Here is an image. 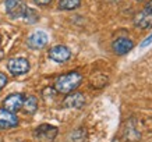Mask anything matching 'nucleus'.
Listing matches in <instances>:
<instances>
[{
	"mask_svg": "<svg viewBox=\"0 0 152 142\" xmlns=\"http://www.w3.org/2000/svg\"><path fill=\"white\" fill-rule=\"evenodd\" d=\"M83 82V75L78 71H71V73L63 74L56 78L55 81V89L59 93H71Z\"/></svg>",
	"mask_w": 152,
	"mask_h": 142,
	"instance_id": "1",
	"label": "nucleus"
},
{
	"mask_svg": "<svg viewBox=\"0 0 152 142\" xmlns=\"http://www.w3.org/2000/svg\"><path fill=\"white\" fill-rule=\"evenodd\" d=\"M134 25L140 29L152 28V0H149L147 4L144 6V9L135 14Z\"/></svg>",
	"mask_w": 152,
	"mask_h": 142,
	"instance_id": "2",
	"label": "nucleus"
},
{
	"mask_svg": "<svg viewBox=\"0 0 152 142\" xmlns=\"http://www.w3.org/2000/svg\"><path fill=\"white\" fill-rule=\"evenodd\" d=\"M57 134H59L57 127L50 124H41L34 131V138L38 142H53Z\"/></svg>",
	"mask_w": 152,
	"mask_h": 142,
	"instance_id": "3",
	"label": "nucleus"
},
{
	"mask_svg": "<svg viewBox=\"0 0 152 142\" xmlns=\"http://www.w3.org/2000/svg\"><path fill=\"white\" fill-rule=\"evenodd\" d=\"M28 6L25 4L24 0H4V9L6 13L9 14L11 18H20L24 17L27 11Z\"/></svg>",
	"mask_w": 152,
	"mask_h": 142,
	"instance_id": "4",
	"label": "nucleus"
},
{
	"mask_svg": "<svg viewBox=\"0 0 152 142\" xmlns=\"http://www.w3.org/2000/svg\"><path fill=\"white\" fill-rule=\"evenodd\" d=\"M29 61L24 57H14L7 61V70L13 75H24L29 71Z\"/></svg>",
	"mask_w": 152,
	"mask_h": 142,
	"instance_id": "5",
	"label": "nucleus"
},
{
	"mask_svg": "<svg viewBox=\"0 0 152 142\" xmlns=\"http://www.w3.org/2000/svg\"><path fill=\"white\" fill-rule=\"evenodd\" d=\"M48 42H49V36H48L46 32H43V31H35V32H32L28 36L27 45L29 49L39 50V49H43L48 45Z\"/></svg>",
	"mask_w": 152,
	"mask_h": 142,
	"instance_id": "6",
	"label": "nucleus"
},
{
	"mask_svg": "<svg viewBox=\"0 0 152 142\" xmlns=\"http://www.w3.org/2000/svg\"><path fill=\"white\" fill-rule=\"evenodd\" d=\"M71 57V52L64 45H56L49 50V59L56 63H66Z\"/></svg>",
	"mask_w": 152,
	"mask_h": 142,
	"instance_id": "7",
	"label": "nucleus"
},
{
	"mask_svg": "<svg viewBox=\"0 0 152 142\" xmlns=\"http://www.w3.org/2000/svg\"><path fill=\"white\" fill-rule=\"evenodd\" d=\"M18 125V117L15 113L0 107V130H11Z\"/></svg>",
	"mask_w": 152,
	"mask_h": 142,
	"instance_id": "8",
	"label": "nucleus"
},
{
	"mask_svg": "<svg viewBox=\"0 0 152 142\" xmlns=\"http://www.w3.org/2000/svg\"><path fill=\"white\" fill-rule=\"evenodd\" d=\"M24 99H25V96H24L23 93H11V95H9L3 100V107L6 110H9V111L15 113V111L23 109Z\"/></svg>",
	"mask_w": 152,
	"mask_h": 142,
	"instance_id": "9",
	"label": "nucleus"
},
{
	"mask_svg": "<svg viewBox=\"0 0 152 142\" xmlns=\"http://www.w3.org/2000/svg\"><path fill=\"white\" fill-rule=\"evenodd\" d=\"M133 47H134V42L126 36L117 38V39H115V41L112 42V49H113V52L117 56L127 55Z\"/></svg>",
	"mask_w": 152,
	"mask_h": 142,
	"instance_id": "10",
	"label": "nucleus"
},
{
	"mask_svg": "<svg viewBox=\"0 0 152 142\" xmlns=\"http://www.w3.org/2000/svg\"><path fill=\"white\" fill-rule=\"evenodd\" d=\"M63 107L66 109H81L85 105V98L81 92H74V93H67V96L63 100Z\"/></svg>",
	"mask_w": 152,
	"mask_h": 142,
	"instance_id": "11",
	"label": "nucleus"
},
{
	"mask_svg": "<svg viewBox=\"0 0 152 142\" xmlns=\"http://www.w3.org/2000/svg\"><path fill=\"white\" fill-rule=\"evenodd\" d=\"M23 110L24 113L27 114H34L38 110V99L32 95H29L24 99V105H23Z\"/></svg>",
	"mask_w": 152,
	"mask_h": 142,
	"instance_id": "12",
	"label": "nucleus"
},
{
	"mask_svg": "<svg viewBox=\"0 0 152 142\" xmlns=\"http://www.w3.org/2000/svg\"><path fill=\"white\" fill-rule=\"evenodd\" d=\"M80 6H81V0H60L59 1V9L66 10V11L78 9Z\"/></svg>",
	"mask_w": 152,
	"mask_h": 142,
	"instance_id": "13",
	"label": "nucleus"
},
{
	"mask_svg": "<svg viewBox=\"0 0 152 142\" xmlns=\"http://www.w3.org/2000/svg\"><path fill=\"white\" fill-rule=\"evenodd\" d=\"M27 23H35V21H38V13L35 11V10L32 9H29V7H27V11H25V14H24V17H23Z\"/></svg>",
	"mask_w": 152,
	"mask_h": 142,
	"instance_id": "14",
	"label": "nucleus"
},
{
	"mask_svg": "<svg viewBox=\"0 0 152 142\" xmlns=\"http://www.w3.org/2000/svg\"><path fill=\"white\" fill-rule=\"evenodd\" d=\"M7 82H9L7 75H6V74H3V73H0V91H1L6 85H7Z\"/></svg>",
	"mask_w": 152,
	"mask_h": 142,
	"instance_id": "15",
	"label": "nucleus"
},
{
	"mask_svg": "<svg viewBox=\"0 0 152 142\" xmlns=\"http://www.w3.org/2000/svg\"><path fill=\"white\" fill-rule=\"evenodd\" d=\"M35 1V4L38 6H48L52 3V0H34Z\"/></svg>",
	"mask_w": 152,
	"mask_h": 142,
	"instance_id": "16",
	"label": "nucleus"
},
{
	"mask_svg": "<svg viewBox=\"0 0 152 142\" xmlns=\"http://www.w3.org/2000/svg\"><path fill=\"white\" fill-rule=\"evenodd\" d=\"M151 42H152V35H151V36H148V39H147V41H144L142 43H141V46H147L148 43H151Z\"/></svg>",
	"mask_w": 152,
	"mask_h": 142,
	"instance_id": "17",
	"label": "nucleus"
},
{
	"mask_svg": "<svg viewBox=\"0 0 152 142\" xmlns=\"http://www.w3.org/2000/svg\"><path fill=\"white\" fill-rule=\"evenodd\" d=\"M3 57H4V52H3L1 49H0V61L3 60Z\"/></svg>",
	"mask_w": 152,
	"mask_h": 142,
	"instance_id": "18",
	"label": "nucleus"
},
{
	"mask_svg": "<svg viewBox=\"0 0 152 142\" xmlns=\"http://www.w3.org/2000/svg\"><path fill=\"white\" fill-rule=\"evenodd\" d=\"M0 43H1V35H0Z\"/></svg>",
	"mask_w": 152,
	"mask_h": 142,
	"instance_id": "19",
	"label": "nucleus"
},
{
	"mask_svg": "<svg viewBox=\"0 0 152 142\" xmlns=\"http://www.w3.org/2000/svg\"><path fill=\"white\" fill-rule=\"evenodd\" d=\"M135 1H142V0H135Z\"/></svg>",
	"mask_w": 152,
	"mask_h": 142,
	"instance_id": "20",
	"label": "nucleus"
}]
</instances>
